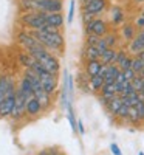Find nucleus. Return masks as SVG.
<instances>
[{
    "label": "nucleus",
    "instance_id": "f3484780",
    "mask_svg": "<svg viewBox=\"0 0 144 155\" xmlns=\"http://www.w3.org/2000/svg\"><path fill=\"white\" fill-rule=\"evenodd\" d=\"M102 39H104V42L107 44L109 48H116L118 45H119V41H121L119 33H118L116 30H110L106 36H102Z\"/></svg>",
    "mask_w": 144,
    "mask_h": 155
},
{
    "label": "nucleus",
    "instance_id": "72a5a7b5",
    "mask_svg": "<svg viewBox=\"0 0 144 155\" xmlns=\"http://www.w3.org/2000/svg\"><path fill=\"white\" fill-rule=\"evenodd\" d=\"M82 22H84V25H87L88 22H91V20H93L95 19V16H91V14H88V12H82Z\"/></svg>",
    "mask_w": 144,
    "mask_h": 155
},
{
    "label": "nucleus",
    "instance_id": "e433bc0d",
    "mask_svg": "<svg viewBox=\"0 0 144 155\" xmlns=\"http://www.w3.org/2000/svg\"><path fill=\"white\" fill-rule=\"evenodd\" d=\"M126 82V79H124V74H123V71L116 76V79H115V84H124Z\"/></svg>",
    "mask_w": 144,
    "mask_h": 155
},
{
    "label": "nucleus",
    "instance_id": "58836bf2",
    "mask_svg": "<svg viewBox=\"0 0 144 155\" xmlns=\"http://www.w3.org/2000/svg\"><path fill=\"white\" fill-rule=\"evenodd\" d=\"M90 2H93V0H81V3H82V6H84V5H87V3H90Z\"/></svg>",
    "mask_w": 144,
    "mask_h": 155
},
{
    "label": "nucleus",
    "instance_id": "c9c22d12",
    "mask_svg": "<svg viewBox=\"0 0 144 155\" xmlns=\"http://www.w3.org/2000/svg\"><path fill=\"white\" fill-rule=\"evenodd\" d=\"M37 155H53V147H44L37 152Z\"/></svg>",
    "mask_w": 144,
    "mask_h": 155
},
{
    "label": "nucleus",
    "instance_id": "423d86ee",
    "mask_svg": "<svg viewBox=\"0 0 144 155\" xmlns=\"http://www.w3.org/2000/svg\"><path fill=\"white\" fill-rule=\"evenodd\" d=\"M44 112L45 110L42 109L41 102H39L34 96L30 98V99H27V104H25V118H27V120H36Z\"/></svg>",
    "mask_w": 144,
    "mask_h": 155
},
{
    "label": "nucleus",
    "instance_id": "a211bd4d",
    "mask_svg": "<svg viewBox=\"0 0 144 155\" xmlns=\"http://www.w3.org/2000/svg\"><path fill=\"white\" fill-rule=\"evenodd\" d=\"M116 51H118V48H107V50L99 56V62L102 64V65H110V64H115Z\"/></svg>",
    "mask_w": 144,
    "mask_h": 155
},
{
    "label": "nucleus",
    "instance_id": "1a4fd4ad",
    "mask_svg": "<svg viewBox=\"0 0 144 155\" xmlns=\"http://www.w3.org/2000/svg\"><path fill=\"white\" fill-rule=\"evenodd\" d=\"M126 23V12L121 6H112L110 8V27L112 28H121Z\"/></svg>",
    "mask_w": 144,
    "mask_h": 155
},
{
    "label": "nucleus",
    "instance_id": "f257e3e1",
    "mask_svg": "<svg viewBox=\"0 0 144 155\" xmlns=\"http://www.w3.org/2000/svg\"><path fill=\"white\" fill-rule=\"evenodd\" d=\"M30 34L36 39L37 44H41L44 48H47L50 53H53L56 56L62 54L65 50V37L62 34V30L54 31V33H45L41 30L30 31Z\"/></svg>",
    "mask_w": 144,
    "mask_h": 155
},
{
    "label": "nucleus",
    "instance_id": "4be33fe9",
    "mask_svg": "<svg viewBox=\"0 0 144 155\" xmlns=\"http://www.w3.org/2000/svg\"><path fill=\"white\" fill-rule=\"evenodd\" d=\"M126 123H129V124H132V126H141V120H139V115H138V112H136V109L135 107H130L129 109V115H127V121Z\"/></svg>",
    "mask_w": 144,
    "mask_h": 155
},
{
    "label": "nucleus",
    "instance_id": "7ed1b4c3",
    "mask_svg": "<svg viewBox=\"0 0 144 155\" xmlns=\"http://www.w3.org/2000/svg\"><path fill=\"white\" fill-rule=\"evenodd\" d=\"M36 74L39 78V81H41V85L45 90V93H48L51 98H53L54 93L57 92V81H59V78L54 76V74H51V73H48L47 70H42V71H39Z\"/></svg>",
    "mask_w": 144,
    "mask_h": 155
},
{
    "label": "nucleus",
    "instance_id": "2eb2a0df",
    "mask_svg": "<svg viewBox=\"0 0 144 155\" xmlns=\"http://www.w3.org/2000/svg\"><path fill=\"white\" fill-rule=\"evenodd\" d=\"M126 50H127V53H129L130 56H136L138 53H141V51L144 50V42L136 36L133 41H130V42L127 44Z\"/></svg>",
    "mask_w": 144,
    "mask_h": 155
},
{
    "label": "nucleus",
    "instance_id": "4468645a",
    "mask_svg": "<svg viewBox=\"0 0 144 155\" xmlns=\"http://www.w3.org/2000/svg\"><path fill=\"white\" fill-rule=\"evenodd\" d=\"M102 67V64L98 61H85V67H84V73L88 76V78H93V76H98L99 74V70Z\"/></svg>",
    "mask_w": 144,
    "mask_h": 155
},
{
    "label": "nucleus",
    "instance_id": "c03bdc74",
    "mask_svg": "<svg viewBox=\"0 0 144 155\" xmlns=\"http://www.w3.org/2000/svg\"><path fill=\"white\" fill-rule=\"evenodd\" d=\"M61 2H62V0H61Z\"/></svg>",
    "mask_w": 144,
    "mask_h": 155
},
{
    "label": "nucleus",
    "instance_id": "473e14b6",
    "mask_svg": "<svg viewBox=\"0 0 144 155\" xmlns=\"http://www.w3.org/2000/svg\"><path fill=\"white\" fill-rule=\"evenodd\" d=\"M110 152H112L113 155H123V150H121V147L118 146L116 143H110Z\"/></svg>",
    "mask_w": 144,
    "mask_h": 155
},
{
    "label": "nucleus",
    "instance_id": "39448f33",
    "mask_svg": "<svg viewBox=\"0 0 144 155\" xmlns=\"http://www.w3.org/2000/svg\"><path fill=\"white\" fill-rule=\"evenodd\" d=\"M16 87L17 82L11 74H0V101L11 93H16Z\"/></svg>",
    "mask_w": 144,
    "mask_h": 155
},
{
    "label": "nucleus",
    "instance_id": "c85d7f7f",
    "mask_svg": "<svg viewBox=\"0 0 144 155\" xmlns=\"http://www.w3.org/2000/svg\"><path fill=\"white\" fill-rule=\"evenodd\" d=\"M142 82H144V79H142V78H139V76L136 74V76L133 78V79H132V82H130V84H132L133 90L138 93V92H141V90H142Z\"/></svg>",
    "mask_w": 144,
    "mask_h": 155
},
{
    "label": "nucleus",
    "instance_id": "f704fd0d",
    "mask_svg": "<svg viewBox=\"0 0 144 155\" xmlns=\"http://www.w3.org/2000/svg\"><path fill=\"white\" fill-rule=\"evenodd\" d=\"M77 134H79V135H85V127H84L82 120H77Z\"/></svg>",
    "mask_w": 144,
    "mask_h": 155
},
{
    "label": "nucleus",
    "instance_id": "5701e85b",
    "mask_svg": "<svg viewBox=\"0 0 144 155\" xmlns=\"http://www.w3.org/2000/svg\"><path fill=\"white\" fill-rule=\"evenodd\" d=\"M74 78L68 73V78H67V90H68V99H70V102H73V99H74Z\"/></svg>",
    "mask_w": 144,
    "mask_h": 155
},
{
    "label": "nucleus",
    "instance_id": "20e7f679",
    "mask_svg": "<svg viewBox=\"0 0 144 155\" xmlns=\"http://www.w3.org/2000/svg\"><path fill=\"white\" fill-rule=\"evenodd\" d=\"M110 25L107 20H104L102 17H95L91 22H88L85 25V36L87 34H95V36H106L109 31H110Z\"/></svg>",
    "mask_w": 144,
    "mask_h": 155
},
{
    "label": "nucleus",
    "instance_id": "412c9836",
    "mask_svg": "<svg viewBox=\"0 0 144 155\" xmlns=\"http://www.w3.org/2000/svg\"><path fill=\"white\" fill-rule=\"evenodd\" d=\"M82 58L85 61H98L99 59V53H98L96 47H87V45H84V48H82Z\"/></svg>",
    "mask_w": 144,
    "mask_h": 155
},
{
    "label": "nucleus",
    "instance_id": "393cba45",
    "mask_svg": "<svg viewBox=\"0 0 144 155\" xmlns=\"http://www.w3.org/2000/svg\"><path fill=\"white\" fill-rule=\"evenodd\" d=\"M129 109L130 107H127V106H121L119 107V110H118V113L115 115V118L116 120H119V121H127V115H129Z\"/></svg>",
    "mask_w": 144,
    "mask_h": 155
},
{
    "label": "nucleus",
    "instance_id": "6ab92c4d",
    "mask_svg": "<svg viewBox=\"0 0 144 155\" xmlns=\"http://www.w3.org/2000/svg\"><path fill=\"white\" fill-rule=\"evenodd\" d=\"M88 87H90V92L91 93H99L102 87H104V78L102 76H93V78H88Z\"/></svg>",
    "mask_w": 144,
    "mask_h": 155
},
{
    "label": "nucleus",
    "instance_id": "0eeeda50",
    "mask_svg": "<svg viewBox=\"0 0 144 155\" xmlns=\"http://www.w3.org/2000/svg\"><path fill=\"white\" fill-rule=\"evenodd\" d=\"M107 6H109L107 0H93V2L82 6V12H88V14L95 16V17H99L102 12L107 11Z\"/></svg>",
    "mask_w": 144,
    "mask_h": 155
},
{
    "label": "nucleus",
    "instance_id": "cd10ccee",
    "mask_svg": "<svg viewBox=\"0 0 144 155\" xmlns=\"http://www.w3.org/2000/svg\"><path fill=\"white\" fill-rule=\"evenodd\" d=\"M74 9H76V2L74 0H70L68 3V14H67V23H73V17H74Z\"/></svg>",
    "mask_w": 144,
    "mask_h": 155
},
{
    "label": "nucleus",
    "instance_id": "6e6552de",
    "mask_svg": "<svg viewBox=\"0 0 144 155\" xmlns=\"http://www.w3.org/2000/svg\"><path fill=\"white\" fill-rule=\"evenodd\" d=\"M25 104H27V99H25L17 90H16V102H14V109L9 118L12 121H22L25 118Z\"/></svg>",
    "mask_w": 144,
    "mask_h": 155
},
{
    "label": "nucleus",
    "instance_id": "ea45409f",
    "mask_svg": "<svg viewBox=\"0 0 144 155\" xmlns=\"http://www.w3.org/2000/svg\"><path fill=\"white\" fill-rule=\"evenodd\" d=\"M136 5H144V0H133Z\"/></svg>",
    "mask_w": 144,
    "mask_h": 155
},
{
    "label": "nucleus",
    "instance_id": "c756f323",
    "mask_svg": "<svg viewBox=\"0 0 144 155\" xmlns=\"http://www.w3.org/2000/svg\"><path fill=\"white\" fill-rule=\"evenodd\" d=\"M132 23L135 25V28H136L138 31H139V30H144V16H141V14H139V16L132 22Z\"/></svg>",
    "mask_w": 144,
    "mask_h": 155
},
{
    "label": "nucleus",
    "instance_id": "ddd939ff",
    "mask_svg": "<svg viewBox=\"0 0 144 155\" xmlns=\"http://www.w3.org/2000/svg\"><path fill=\"white\" fill-rule=\"evenodd\" d=\"M45 22H47V25H50V27H53L56 30H62L64 23H65L62 12H51V14H45Z\"/></svg>",
    "mask_w": 144,
    "mask_h": 155
},
{
    "label": "nucleus",
    "instance_id": "f8f14e48",
    "mask_svg": "<svg viewBox=\"0 0 144 155\" xmlns=\"http://www.w3.org/2000/svg\"><path fill=\"white\" fill-rule=\"evenodd\" d=\"M119 37L123 39L124 42H130V41H133V39L136 37V34H138V30L135 28V25L132 23V22H126L123 27L119 28Z\"/></svg>",
    "mask_w": 144,
    "mask_h": 155
},
{
    "label": "nucleus",
    "instance_id": "dca6fc26",
    "mask_svg": "<svg viewBox=\"0 0 144 155\" xmlns=\"http://www.w3.org/2000/svg\"><path fill=\"white\" fill-rule=\"evenodd\" d=\"M121 73L119 67L116 65V64H110L107 65V70H106V74H104V84H113L116 76Z\"/></svg>",
    "mask_w": 144,
    "mask_h": 155
},
{
    "label": "nucleus",
    "instance_id": "b1692460",
    "mask_svg": "<svg viewBox=\"0 0 144 155\" xmlns=\"http://www.w3.org/2000/svg\"><path fill=\"white\" fill-rule=\"evenodd\" d=\"M123 99V104L127 106V107H135L138 104V93H132L130 96H126V98H121Z\"/></svg>",
    "mask_w": 144,
    "mask_h": 155
},
{
    "label": "nucleus",
    "instance_id": "2f4dec72",
    "mask_svg": "<svg viewBox=\"0 0 144 155\" xmlns=\"http://www.w3.org/2000/svg\"><path fill=\"white\" fill-rule=\"evenodd\" d=\"M107 48H109V47H107V44L104 42V39L101 37V41H99V42H98V45H96V50H98L99 56H101V54H102V53H104V51H106Z\"/></svg>",
    "mask_w": 144,
    "mask_h": 155
},
{
    "label": "nucleus",
    "instance_id": "7c9ffc66",
    "mask_svg": "<svg viewBox=\"0 0 144 155\" xmlns=\"http://www.w3.org/2000/svg\"><path fill=\"white\" fill-rule=\"evenodd\" d=\"M123 74H124V79L127 81V82H132V79L136 76V73L132 70V68H129V70H124L123 71Z\"/></svg>",
    "mask_w": 144,
    "mask_h": 155
},
{
    "label": "nucleus",
    "instance_id": "a878e982",
    "mask_svg": "<svg viewBox=\"0 0 144 155\" xmlns=\"http://www.w3.org/2000/svg\"><path fill=\"white\" fill-rule=\"evenodd\" d=\"M142 67H144V62H142L138 56H133V58H132V67H130V68H132V70L138 74V73L142 70Z\"/></svg>",
    "mask_w": 144,
    "mask_h": 155
},
{
    "label": "nucleus",
    "instance_id": "4c0bfd02",
    "mask_svg": "<svg viewBox=\"0 0 144 155\" xmlns=\"http://www.w3.org/2000/svg\"><path fill=\"white\" fill-rule=\"evenodd\" d=\"M136 56H138V58H139V59H141V61H142V62H144V50H142V51H141V53H138V54H136Z\"/></svg>",
    "mask_w": 144,
    "mask_h": 155
},
{
    "label": "nucleus",
    "instance_id": "bb28decb",
    "mask_svg": "<svg viewBox=\"0 0 144 155\" xmlns=\"http://www.w3.org/2000/svg\"><path fill=\"white\" fill-rule=\"evenodd\" d=\"M99 41H101L99 36H95V34H87L85 36V45L87 47H96Z\"/></svg>",
    "mask_w": 144,
    "mask_h": 155
},
{
    "label": "nucleus",
    "instance_id": "79ce46f5",
    "mask_svg": "<svg viewBox=\"0 0 144 155\" xmlns=\"http://www.w3.org/2000/svg\"><path fill=\"white\" fill-rule=\"evenodd\" d=\"M138 155H144V152H142V150H139V152H138Z\"/></svg>",
    "mask_w": 144,
    "mask_h": 155
},
{
    "label": "nucleus",
    "instance_id": "37998d69",
    "mask_svg": "<svg viewBox=\"0 0 144 155\" xmlns=\"http://www.w3.org/2000/svg\"><path fill=\"white\" fill-rule=\"evenodd\" d=\"M141 92H142V93H144V82H142V90H141Z\"/></svg>",
    "mask_w": 144,
    "mask_h": 155
},
{
    "label": "nucleus",
    "instance_id": "f03ea898",
    "mask_svg": "<svg viewBox=\"0 0 144 155\" xmlns=\"http://www.w3.org/2000/svg\"><path fill=\"white\" fill-rule=\"evenodd\" d=\"M19 23L22 25V30H28V31L42 30L47 25V22H45V12H39V11L23 12V14L19 17Z\"/></svg>",
    "mask_w": 144,
    "mask_h": 155
},
{
    "label": "nucleus",
    "instance_id": "aec40b11",
    "mask_svg": "<svg viewBox=\"0 0 144 155\" xmlns=\"http://www.w3.org/2000/svg\"><path fill=\"white\" fill-rule=\"evenodd\" d=\"M121 106H123V99H121L119 96H115L113 99H110V101L107 102L106 110H107V113H109L110 116H113V118H115V115L118 113V110H119Z\"/></svg>",
    "mask_w": 144,
    "mask_h": 155
},
{
    "label": "nucleus",
    "instance_id": "9b49d317",
    "mask_svg": "<svg viewBox=\"0 0 144 155\" xmlns=\"http://www.w3.org/2000/svg\"><path fill=\"white\" fill-rule=\"evenodd\" d=\"M16 102V93L8 95L5 99L0 101V118H9Z\"/></svg>",
    "mask_w": 144,
    "mask_h": 155
},
{
    "label": "nucleus",
    "instance_id": "9d476101",
    "mask_svg": "<svg viewBox=\"0 0 144 155\" xmlns=\"http://www.w3.org/2000/svg\"><path fill=\"white\" fill-rule=\"evenodd\" d=\"M16 41H17L19 47H22V48H23V51H27V50L33 48L34 45H37L36 39L30 34V31H28V30H20V31L17 33Z\"/></svg>",
    "mask_w": 144,
    "mask_h": 155
},
{
    "label": "nucleus",
    "instance_id": "a19ab883",
    "mask_svg": "<svg viewBox=\"0 0 144 155\" xmlns=\"http://www.w3.org/2000/svg\"><path fill=\"white\" fill-rule=\"evenodd\" d=\"M139 14H141V16H144V6L141 8V12H139Z\"/></svg>",
    "mask_w": 144,
    "mask_h": 155
}]
</instances>
